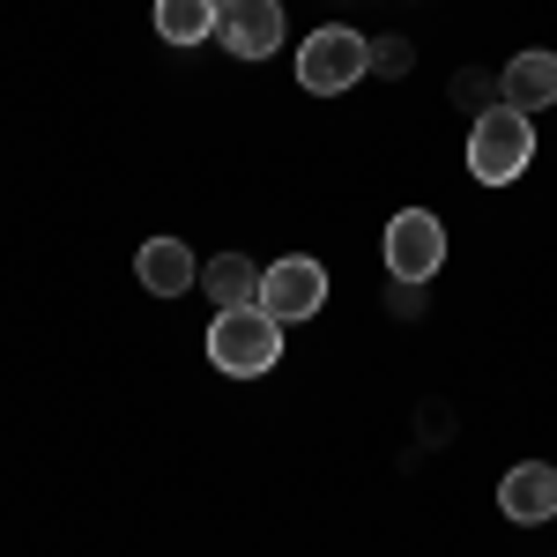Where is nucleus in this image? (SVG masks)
<instances>
[{
    "instance_id": "1",
    "label": "nucleus",
    "mask_w": 557,
    "mask_h": 557,
    "mask_svg": "<svg viewBox=\"0 0 557 557\" xmlns=\"http://www.w3.org/2000/svg\"><path fill=\"white\" fill-rule=\"evenodd\" d=\"M275 357H283V320H268L260 305H231V312H215L209 364L223 372V380H260V372H275Z\"/></svg>"
},
{
    "instance_id": "4",
    "label": "nucleus",
    "mask_w": 557,
    "mask_h": 557,
    "mask_svg": "<svg viewBox=\"0 0 557 557\" xmlns=\"http://www.w3.org/2000/svg\"><path fill=\"white\" fill-rule=\"evenodd\" d=\"M320 305H327V268L320 260H275V268H260V312L268 320H283V327H298V320H320Z\"/></svg>"
},
{
    "instance_id": "6",
    "label": "nucleus",
    "mask_w": 557,
    "mask_h": 557,
    "mask_svg": "<svg viewBox=\"0 0 557 557\" xmlns=\"http://www.w3.org/2000/svg\"><path fill=\"white\" fill-rule=\"evenodd\" d=\"M215 38L231 60H268L283 45V0H223L215 8Z\"/></svg>"
},
{
    "instance_id": "3",
    "label": "nucleus",
    "mask_w": 557,
    "mask_h": 557,
    "mask_svg": "<svg viewBox=\"0 0 557 557\" xmlns=\"http://www.w3.org/2000/svg\"><path fill=\"white\" fill-rule=\"evenodd\" d=\"M364 67H372V45L357 38L349 23H320V30L298 45V83L312 89V97H343V89H357Z\"/></svg>"
},
{
    "instance_id": "9",
    "label": "nucleus",
    "mask_w": 557,
    "mask_h": 557,
    "mask_svg": "<svg viewBox=\"0 0 557 557\" xmlns=\"http://www.w3.org/2000/svg\"><path fill=\"white\" fill-rule=\"evenodd\" d=\"M134 275H141L149 298H178V290L201 283V268H194V253H186V238H149V246L134 253Z\"/></svg>"
},
{
    "instance_id": "11",
    "label": "nucleus",
    "mask_w": 557,
    "mask_h": 557,
    "mask_svg": "<svg viewBox=\"0 0 557 557\" xmlns=\"http://www.w3.org/2000/svg\"><path fill=\"white\" fill-rule=\"evenodd\" d=\"M215 8H223V0H157V38L164 45L215 38Z\"/></svg>"
},
{
    "instance_id": "7",
    "label": "nucleus",
    "mask_w": 557,
    "mask_h": 557,
    "mask_svg": "<svg viewBox=\"0 0 557 557\" xmlns=\"http://www.w3.org/2000/svg\"><path fill=\"white\" fill-rule=\"evenodd\" d=\"M498 513L513 528H543L557 520V461H513L498 475Z\"/></svg>"
},
{
    "instance_id": "8",
    "label": "nucleus",
    "mask_w": 557,
    "mask_h": 557,
    "mask_svg": "<svg viewBox=\"0 0 557 557\" xmlns=\"http://www.w3.org/2000/svg\"><path fill=\"white\" fill-rule=\"evenodd\" d=\"M498 97L513 104V112H543V104H557V52H513L506 60V75H498Z\"/></svg>"
},
{
    "instance_id": "5",
    "label": "nucleus",
    "mask_w": 557,
    "mask_h": 557,
    "mask_svg": "<svg viewBox=\"0 0 557 557\" xmlns=\"http://www.w3.org/2000/svg\"><path fill=\"white\" fill-rule=\"evenodd\" d=\"M446 268V223L431 209H401L386 223V275L394 283H431Z\"/></svg>"
},
{
    "instance_id": "2",
    "label": "nucleus",
    "mask_w": 557,
    "mask_h": 557,
    "mask_svg": "<svg viewBox=\"0 0 557 557\" xmlns=\"http://www.w3.org/2000/svg\"><path fill=\"white\" fill-rule=\"evenodd\" d=\"M528 164H535V120L513 104H483L469 127V172L483 186H513Z\"/></svg>"
},
{
    "instance_id": "10",
    "label": "nucleus",
    "mask_w": 557,
    "mask_h": 557,
    "mask_svg": "<svg viewBox=\"0 0 557 557\" xmlns=\"http://www.w3.org/2000/svg\"><path fill=\"white\" fill-rule=\"evenodd\" d=\"M201 290H209L215 312H231V305H260V268L246 253H215L201 268Z\"/></svg>"
}]
</instances>
